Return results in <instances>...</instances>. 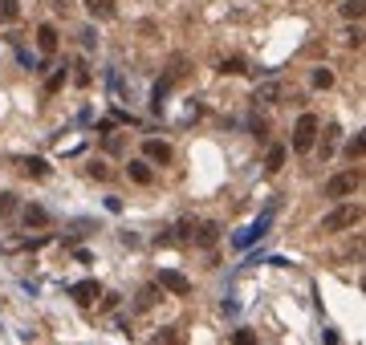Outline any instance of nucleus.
<instances>
[{
	"label": "nucleus",
	"instance_id": "f257e3e1",
	"mask_svg": "<svg viewBox=\"0 0 366 345\" xmlns=\"http://www.w3.org/2000/svg\"><path fill=\"white\" fill-rule=\"evenodd\" d=\"M318 134H321L318 114H301V118L293 122V151H297V155H310V151L318 146Z\"/></svg>",
	"mask_w": 366,
	"mask_h": 345
},
{
	"label": "nucleus",
	"instance_id": "f03ea898",
	"mask_svg": "<svg viewBox=\"0 0 366 345\" xmlns=\"http://www.w3.org/2000/svg\"><path fill=\"white\" fill-rule=\"evenodd\" d=\"M363 219V203H342V208H334L330 216H321V232H346V227H354Z\"/></svg>",
	"mask_w": 366,
	"mask_h": 345
},
{
	"label": "nucleus",
	"instance_id": "7ed1b4c3",
	"mask_svg": "<svg viewBox=\"0 0 366 345\" xmlns=\"http://www.w3.org/2000/svg\"><path fill=\"white\" fill-rule=\"evenodd\" d=\"M358 187H363V171H358V167H350V171L334 175V179L325 183V199H350Z\"/></svg>",
	"mask_w": 366,
	"mask_h": 345
},
{
	"label": "nucleus",
	"instance_id": "20e7f679",
	"mask_svg": "<svg viewBox=\"0 0 366 345\" xmlns=\"http://www.w3.org/2000/svg\"><path fill=\"white\" fill-rule=\"evenodd\" d=\"M159 289H167L171 297H187L191 293V280L183 272H175V268H159Z\"/></svg>",
	"mask_w": 366,
	"mask_h": 345
},
{
	"label": "nucleus",
	"instance_id": "39448f33",
	"mask_svg": "<svg viewBox=\"0 0 366 345\" xmlns=\"http://www.w3.org/2000/svg\"><path fill=\"white\" fill-rule=\"evenodd\" d=\"M142 155H147V163H159V167H167V163L175 159L171 142H163V138H147V142H142Z\"/></svg>",
	"mask_w": 366,
	"mask_h": 345
},
{
	"label": "nucleus",
	"instance_id": "423d86ee",
	"mask_svg": "<svg viewBox=\"0 0 366 345\" xmlns=\"http://www.w3.org/2000/svg\"><path fill=\"white\" fill-rule=\"evenodd\" d=\"M269 223H273V208H269V212H265V216L257 219V223H252V227H244V232H240V236H236V244H240V248H244V244H252V240H261V236H265V232H269Z\"/></svg>",
	"mask_w": 366,
	"mask_h": 345
},
{
	"label": "nucleus",
	"instance_id": "0eeeda50",
	"mask_svg": "<svg viewBox=\"0 0 366 345\" xmlns=\"http://www.w3.org/2000/svg\"><path fill=\"white\" fill-rule=\"evenodd\" d=\"M69 297H74L78 304H94L98 297H102V285H98V280H78V285L69 289Z\"/></svg>",
	"mask_w": 366,
	"mask_h": 345
},
{
	"label": "nucleus",
	"instance_id": "6e6552de",
	"mask_svg": "<svg viewBox=\"0 0 366 345\" xmlns=\"http://www.w3.org/2000/svg\"><path fill=\"white\" fill-rule=\"evenodd\" d=\"M82 4H86V12L94 21H114L118 16V0H82Z\"/></svg>",
	"mask_w": 366,
	"mask_h": 345
},
{
	"label": "nucleus",
	"instance_id": "1a4fd4ad",
	"mask_svg": "<svg viewBox=\"0 0 366 345\" xmlns=\"http://www.w3.org/2000/svg\"><path fill=\"white\" fill-rule=\"evenodd\" d=\"M37 49H41V57H57V29L53 25H37Z\"/></svg>",
	"mask_w": 366,
	"mask_h": 345
},
{
	"label": "nucleus",
	"instance_id": "9d476101",
	"mask_svg": "<svg viewBox=\"0 0 366 345\" xmlns=\"http://www.w3.org/2000/svg\"><path fill=\"white\" fill-rule=\"evenodd\" d=\"M21 219H25V227H49V212L41 203H29V208L21 212Z\"/></svg>",
	"mask_w": 366,
	"mask_h": 345
},
{
	"label": "nucleus",
	"instance_id": "9b49d317",
	"mask_svg": "<svg viewBox=\"0 0 366 345\" xmlns=\"http://www.w3.org/2000/svg\"><path fill=\"white\" fill-rule=\"evenodd\" d=\"M191 240H195V244H204V248H212V244L220 240V223H212V219H208V223H200V232H195Z\"/></svg>",
	"mask_w": 366,
	"mask_h": 345
},
{
	"label": "nucleus",
	"instance_id": "f8f14e48",
	"mask_svg": "<svg viewBox=\"0 0 366 345\" xmlns=\"http://www.w3.org/2000/svg\"><path fill=\"white\" fill-rule=\"evenodd\" d=\"M127 171H131V179H135V183H142V187H147V183L155 179V175H151V163H147V159H135V163H127Z\"/></svg>",
	"mask_w": 366,
	"mask_h": 345
},
{
	"label": "nucleus",
	"instance_id": "ddd939ff",
	"mask_svg": "<svg viewBox=\"0 0 366 345\" xmlns=\"http://www.w3.org/2000/svg\"><path fill=\"white\" fill-rule=\"evenodd\" d=\"M151 345H183V329H180V325H171V329H159V333L151 337Z\"/></svg>",
	"mask_w": 366,
	"mask_h": 345
},
{
	"label": "nucleus",
	"instance_id": "4468645a",
	"mask_svg": "<svg viewBox=\"0 0 366 345\" xmlns=\"http://www.w3.org/2000/svg\"><path fill=\"white\" fill-rule=\"evenodd\" d=\"M338 12H342L346 21H363V12H366V0H342V4H338Z\"/></svg>",
	"mask_w": 366,
	"mask_h": 345
},
{
	"label": "nucleus",
	"instance_id": "2eb2a0df",
	"mask_svg": "<svg viewBox=\"0 0 366 345\" xmlns=\"http://www.w3.org/2000/svg\"><path fill=\"white\" fill-rule=\"evenodd\" d=\"M21 171L33 175V179H49V163L45 159H21Z\"/></svg>",
	"mask_w": 366,
	"mask_h": 345
},
{
	"label": "nucleus",
	"instance_id": "dca6fc26",
	"mask_svg": "<svg viewBox=\"0 0 366 345\" xmlns=\"http://www.w3.org/2000/svg\"><path fill=\"white\" fill-rule=\"evenodd\" d=\"M338 134H342V130L334 126V122H330V126H325V134H321V159H330V155H334V146H338Z\"/></svg>",
	"mask_w": 366,
	"mask_h": 345
},
{
	"label": "nucleus",
	"instance_id": "f3484780",
	"mask_svg": "<svg viewBox=\"0 0 366 345\" xmlns=\"http://www.w3.org/2000/svg\"><path fill=\"white\" fill-rule=\"evenodd\" d=\"M159 297H163V289H159V285H147V289L138 293V309H151Z\"/></svg>",
	"mask_w": 366,
	"mask_h": 345
},
{
	"label": "nucleus",
	"instance_id": "a211bd4d",
	"mask_svg": "<svg viewBox=\"0 0 366 345\" xmlns=\"http://www.w3.org/2000/svg\"><path fill=\"white\" fill-rule=\"evenodd\" d=\"M363 134H354V138H350V142H346V159H350V163H358V159H363Z\"/></svg>",
	"mask_w": 366,
	"mask_h": 345
},
{
	"label": "nucleus",
	"instance_id": "6ab92c4d",
	"mask_svg": "<svg viewBox=\"0 0 366 345\" xmlns=\"http://www.w3.org/2000/svg\"><path fill=\"white\" fill-rule=\"evenodd\" d=\"M12 212H17V195H8V191H4V195H0V219L12 216Z\"/></svg>",
	"mask_w": 366,
	"mask_h": 345
},
{
	"label": "nucleus",
	"instance_id": "aec40b11",
	"mask_svg": "<svg viewBox=\"0 0 366 345\" xmlns=\"http://www.w3.org/2000/svg\"><path fill=\"white\" fill-rule=\"evenodd\" d=\"M314 86L330 89V86H334V74H330V69H314Z\"/></svg>",
	"mask_w": 366,
	"mask_h": 345
},
{
	"label": "nucleus",
	"instance_id": "412c9836",
	"mask_svg": "<svg viewBox=\"0 0 366 345\" xmlns=\"http://www.w3.org/2000/svg\"><path fill=\"white\" fill-rule=\"evenodd\" d=\"M220 74H244V61H240V57H228V61H220Z\"/></svg>",
	"mask_w": 366,
	"mask_h": 345
},
{
	"label": "nucleus",
	"instance_id": "4be33fe9",
	"mask_svg": "<svg viewBox=\"0 0 366 345\" xmlns=\"http://www.w3.org/2000/svg\"><path fill=\"white\" fill-rule=\"evenodd\" d=\"M281 163H285V146H273L269 151V171H281Z\"/></svg>",
	"mask_w": 366,
	"mask_h": 345
},
{
	"label": "nucleus",
	"instance_id": "5701e85b",
	"mask_svg": "<svg viewBox=\"0 0 366 345\" xmlns=\"http://www.w3.org/2000/svg\"><path fill=\"white\" fill-rule=\"evenodd\" d=\"M17 12H21L17 0H0V16H4V21H17Z\"/></svg>",
	"mask_w": 366,
	"mask_h": 345
},
{
	"label": "nucleus",
	"instance_id": "b1692460",
	"mask_svg": "<svg viewBox=\"0 0 366 345\" xmlns=\"http://www.w3.org/2000/svg\"><path fill=\"white\" fill-rule=\"evenodd\" d=\"M232 345H257V337H252L248 329H236V333H232Z\"/></svg>",
	"mask_w": 366,
	"mask_h": 345
},
{
	"label": "nucleus",
	"instance_id": "393cba45",
	"mask_svg": "<svg viewBox=\"0 0 366 345\" xmlns=\"http://www.w3.org/2000/svg\"><path fill=\"white\" fill-rule=\"evenodd\" d=\"M346 41H350V49H363V29H358V21H354V29L346 33Z\"/></svg>",
	"mask_w": 366,
	"mask_h": 345
},
{
	"label": "nucleus",
	"instance_id": "a878e982",
	"mask_svg": "<svg viewBox=\"0 0 366 345\" xmlns=\"http://www.w3.org/2000/svg\"><path fill=\"white\" fill-rule=\"evenodd\" d=\"M65 86V69H61V74H53V78H49V86H45V93H57V89Z\"/></svg>",
	"mask_w": 366,
	"mask_h": 345
},
{
	"label": "nucleus",
	"instance_id": "bb28decb",
	"mask_svg": "<svg viewBox=\"0 0 366 345\" xmlns=\"http://www.w3.org/2000/svg\"><path fill=\"white\" fill-rule=\"evenodd\" d=\"M86 171H90L94 179H106V175H110V171H106V163H90V167H86Z\"/></svg>",
	"mask_w": 366,
	"mask_h": 345
}]
</instances>
